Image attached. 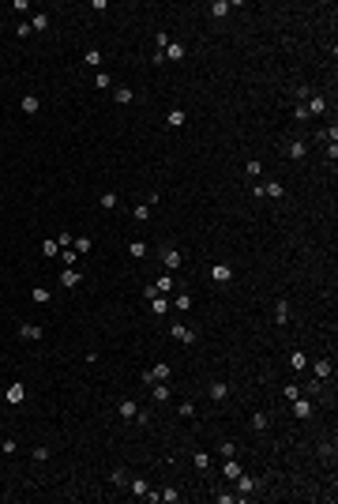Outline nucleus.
Here are the masks:
<instances>
[{"mask_svg":"<svg viewBox=\"0 0 338 504\" xmlns=\"http://www.w3.org/2000/svg\"><path fill=\"white\" fill-rule=\"evenodd\" d=\"M169 376H173V369H169V365H166V361H158V365H154V369H147V373H143V376H139V380H143V384H147V388H151V384H166Z\"/></svg>","mask_w":338,"mask_h":504,"instance_id":"f257e3e1","label":"nucleus"},{"mask_svg":"<svg viewBox=\"0 0 338 504\" xmlns=\"http://www.w3.org/2000/svg\"><path fill=\"white\" fill-rule=\"evenodd\" d=\"M252 196H259V200H267V196L270 200H282V196H286V188H282L278 181H267V185H255L252 188Z\"/></svg>","mask_w":338,"mask_h":504,"instance_id":"f03ea898","label":"nucleus"},{"mask_svg":"<svg viewBox=\"0 0 338 504\" xmlns=\"http://www.w3.org/2000/svg\"><path fill=\"white\" fill-rule=\"evenodd\" d=\"M162 264H166V271L173 275V271H177L180 264H184V256H180L177 248H162Z\"/></svg>","mask_w":338,"mask_h":504,"instance_id":"7ed1b4c3","label":"nucleus"},{"mask_svg":"<svg viewBox=\"0 0 338 504\" xmlns=\"http://www.w3.org/2000/svg\"><path fill=\"white\" fill-rule=\"evenodd\" d=\"M207 392H211L214 403H226V399H229V384H226V380H211V388H207Z\"/></svg>","mask_w":338,"mask_h":504,"instance_id":"20e7f679","label":"nucleus"},{"mask_svg":"<svg viewBox=\"0 0 338 504\" xmlns=\"http://www.w3.org/2000/svg\"><path fill=\"white\" fill-rule=\"evenodd\" d=\"M293 414H297V418H312V414H316V406H312L308 399H304V395H297V399H293Z\"/></svg>","mask_w":338,"mask_h":504,"instance_id":"39448f33","label":"nucleus"},{"mask_svg":"<svg viewBox=\"0 0 338 504\" xmlns=\"http://www.w3.org/2000/svg\"><path fill=\"white\" fill-rule=\"evenodd\" d=\"M237 493H241V497H248V493H255V478H248V474H245V470H241V474H237Z\"/></svg>","mask_w":338,"mask_h":504,"instance_id":"423d86ee","label":"nucleus"},{"mask_svg":"<svg viewBox=\"0 0 338 504\" xmlns=\"http://www.w3.org/2000/svg\"><path fill=\"white\" fill-rule=\"evenodd\" d=\"M173 339L184 342V346H192V342H195V331H192V327H184V324H173Z\"/></svg>","mask_w":338,"mask_h":504,"instance_id":"0eeeda50","label":"nucleus"},{"mask_svg":"<svg viewBox=\"0 0 338 504\" xmlns=\"http://www.w3.org/2000/svg\"><path fill=\"white\" fill-rule=\"evenodd\" d=\"M79 282H83V275H79L76 267H68V271H60V286H68V290H76Z\"/></svg>","mask_w":338,"mask_h":504,"instance_id":"6e6552de","label":"nucleus"},{"mask_svg":"<svg viewBox=\"0 0 338 504\" xmlns=\"http://www.w3.org/2000/svg\"><path fill=\"white\" fill-rule=\"evenodd\" d=\"M19 109H23L26 117H34V113L42 109V98H34V94H26V98H19Z\"/></svg>","mask_w":338,"mask_h":504,"instance_id":"1a4fd4ad","label":"nucleus"},{"mask_svg":"<svg viewBox=\"0 0 338 504\" xmlns=\"http://www.w3.org/2000/svg\"><path fill=\"white\" fill-rule=\"evenodd\" d=\"M304 109H308V117H316V113L327 109V98H323V94H308V105H304Z\"/></svg>","mask_w":338,"mask_h":504,"instance_id":"9d476101","label":"nucleus"},{"mask_svg":"<svg viewBox=\"0 0 338 504\" xmlns=\"http://www.w3.org/2000/svg\"><path fill=\"white\" fill-rule=\"evenodd\" d=\"M211 279L214 282H229V279H233V267H229V264H214L211 267Z\"/></svg>","mask_w":338,"mask_h":504,"instance_id":"9b49d317","label":"nucleus"},{"mask_svg":"<svg viewBox=\"0 0 338 504\" xmlns=\"http://www.w3.org/2000/svg\"><path fill=\"white\" fill-rule=\"evenodd\" d=\"M30 30H49V11H34V15H30Z\"/></svg>","mask_w":338,"mask_h":504,"instance_id":"f8f14e48","label":"nucleus"},{"mask_svg":"<svg viewBox=\"0 0 338 504\" xmlns=\"http://www.w3.org/2000/svg\"><path fill=\"white\" fill-rule=\"evenodd\" d=\"M19 335L30 339V342H38V339H42V327H38V324H19Z\"/></svg>","mask_w":338,"mask_h":504,"instance_id":"ddd939ff","label":"nucleus"},{"mask_svg":"<svg viewBox=\"0 0 338 504\" xmlns=\"http://www.w3.org/2000/svg\"><path fill=\"white\" fill-rule=\"evenodd\" d=\"M312 376H316V380H327V376H331V361H327V358H320V361L312 365Z\"/></svg>","mask_w":338,"mask_h":504,"instance_id":"4468645a","label":"nucleus"},{"mask_svg":"<svg viewBox=\"0 0 338 504\" xmlns=\"http://www.w3.org/2000/svg\"><path fill=\"white\" fill-rule=\"evenodd\" d=\"M128 256H132V260H143V256H147V241H139V237H135L132 245H128Z\"/></svg>","mask_w":338,"mask_h":504,"instance_id":"2eb2a0df","label":"nucleus"},{"mask_svg":"<svg viewBox=\"0 0 338 504\" xmlns=\"http://www.w3.org/2000/svg\"><path fill=\"white\" fill-rule=\"evenodd\" d=\"M222 474H226V478H229V482H233V478H237V474H241V463H237V459H233V455H229V459H226V463H222Z\"/></svg>","mask_w":338,"mask_h":504,"instance_id":"dca6fc26","label":"nucleus"},{"mask_svg":"<svg viewBox=\"0 0 338 504\" xmlns=\"http://www.w3.org/2000/svg\"><path fill=\"white\" fill-rule=\"evenodd\" d=\"M286 320H289V301L282 298L278 305H274V324H286Z\"/></svg>","mask_w":338,"mask_h":504,"instance_id":"f3484780","label":"nucleus"},{"mask_svg":"<svg viewBox=\"0 0 338 504\" xmlns=\"http://www.w3.org/2000/svg\"><path fill=\"white\" fill-rule=\"evenodd\" d=\"M304 151H308V143H304V139H293V143L286 147V154H289V158H304Z\"/></svg>","mask_w":338,"mask_h":504,"instance_id":"a211bd4d","label":"nucleus"},{"mask_svg":"<svg viewBox=\"0 0 338 504\" xmlns=\"http://www.w3.org/2000/svg\"><path fill=\"white\" fill-rule=\"evenodd\" d=\"M30 298H34V305H49V298H53V294L45 290V286H34V290H30Z\"/></svg>","mask_w":338,"mask_h":504,"instance_id":"6ab92c4d","label":"nucleus"},{"mask_svg":"<svg viewBox=\"0 0 338 504\" xmlns=\"http://www.w3.org/2000/svg\"><path fill=\"white\" fill-rule=\"evenodd\" d=\"M139 414V403H132V399H120V418H135Z\"/></svg>","mask_w":338,"mask_h":504,"instance_id":"aec40b11","label":"nucleus"},{"mask_svg":"<svg viewBox=\"0 0 338 504\" xmlns=\"http://www.w3.org/2000/svg\"><path fill=\"white\" fill-rule=\"evenodd\" d=\"M154 290H158V294H169V290H173V275H162V279H154Z\"/></svg>","mask_w":338,"mask_h":504,"instance_id":"412c9836","label":"nucleus"},{"mask_svg":"<svg viewBox=\"0 0 338 504\" xmlns=\"http://www.w3.org/2000/svg\"><path fill=\"white\" fill-rule=\"evenodd\" d=\"M184 53H188V49H184L180 42H169V45H166V57H169V60H180Z\"/></svg>","mask_w":338,"mask_h":504,"instance_id":"4be33fe9","label":"nucleus"},{"mask_svg":"<svg viewBox=\"0 0 338 504\" xmlns=\"http://www.w3.org/2000/svg\"><path fill=\"white\" fill-rule=\"evenodd\" d=\"M83 60L90 64V68H101V60H105V57H101V49H86V53H83Z\"/></svg>","mask_w":338,"mask_h":504,"instance_id":"5701e85b","label":"nucleus"},{"mask_svg":"<svg viewBox=\"0 0 338 504\" xmlns=\"http://www.w3.org/2000/svg\"><path fill=\"white\" fill-rule=\"evenodd\" d=\"M289 365L304 373V369H308V358H304V350H293V354H289Z\"/></svg>","mask_w":338,"mask_h":504,"instance_id":"b1692460","label":"nucleus"},{"mask_svg":"<svg viewBox=\"0 0 338 504\" xmlns=\"http://www.w3.org/2000/svg\"><path fill=\"white\" fill-rule=\"evenodd\" d=\"M166 120L173 124V128H180V124L188 120V113H184V109H169V117H166Z\"/></svg>","mask_w":338,"mask_h":504,"instance_id":"393cba45","label":"nucleus"},{"mask_svg":"<svg viewBox=\"0 0 338 504\" xmlns=\"http://www.w3.org/2000/svg\"><path fill=\"white\" fill-rule=\"evenodd\" d=\"M211 15H214V19L229 15V0H214V4H211Z\"/></svg>","mask_w":338,"mask_h":504,"instance_id":"a878e982","label":"nucleus"},{"mask_svg":"<svg viewBox=\"0 0 338 504\" xmlns=\"http://www.w3.org/2000/svg\"><path fill=\"white\" fill-rule=\"evenodd\" d=\"M192 467H195V470H207V467H211V455H207V452H195V455H192Z\"/></svg>","mask_w":338,"mask_h":504,"instance_id":"bb28decb","label":"nucleus"},{"mask_svg":"<svg viewBox=\"0 0 338 504\" xmlns=\"http://www.w3.org/2000/svg\"><path fill=\"white\" fill-rule=\"evenodd\" d=\"M267 421H270V418H267L263 410H255V414H252V429H255V433H263V429H267Z\"/></svg>","mask_w":338,"mask_h":504,"instance_id":"cd10ccee","label":"nucleus"},{"mask_svg":"<svg viewBox=\"0 0 338 504\" xmlns=\"http://www.w3.org/2000/svg\"><path fill=\"white\" fill-rule=\"evenodd\" d=\"M98 203L105 207V211H113V207H117V192H101V196H98Z\"/></svg>","mask_w":338,"mask_h":504,"instance_id":"c85d7f7f","label":"nucleus"},{"mask_svg":"<svg viewBox=\"0 0 338 504\" xmlns=\"http://www.w3.org/2000/svg\"><path fill=\"white\" fill-rule=\"evenodd\" d=\"M132 98H135V91H132V87H117V102H120V105H128Z\"/></svg>","mask_w":338,"mask_h":504,"instance_id":"c756f323","label":"nucleus"},{"mask_svg":"<svg viewBox=\"0 0 338 504\" xmlns=\"http://www.w3.org/2000/svg\"><path fill=\"white\" fill-rule=\"evenodd\" d=\"M42 256H60V245H57V241H42Z\"/></svg>","mask_w":338,"mask_h":504,"instance_id":"7c9ffc66","label":"nucleus"},{"mask_svg":"<svg viewBox=\"0 0 338 504\" xmlns=\"http://www.w3.org/2000/svg\"><path fill=\"white\" fill-rule=\"evenodd\" d=\"M158 501H166V504H177V501H180V493H177V489H162V493H158Z\"/></svg>","mask_w":338,"mask_h":504,"instance_id":"2f4dec72","label":"nucleus"},{"mask_svg":"<svg viewBox=\"0 0 338 504\" xmlns=\"http://www.w3.org/2000/svg\"><path fill=\"white\" fill-rule=\"evenodd\" d=\"M173 305H177L180 312H188V308H192V298H188V294H177V298H173Z\"/></svg>","mask_w":338,"mask_h":504,"instance_id":"473e14b6","label":"nucleus"},{"mask_svg":"<svg viewBox=\"0 0 338 504\" xmlns=\"http://www.w3.org/2000/svg\"><path fill=\"white\" fill-rule=\"evenodd\" d=\"M151 305H154V312H158V316H162V312H166V308H169V301L162 298V294H154V298H151Z\"/></svg>","mask_w":338,"mask_h":504,"instance_id":"72a5a7b5","label":"nucleus"},{"mask_svg":"<svg viewBox=\"0 0 338 504\" xmlns=\"http://www.w3.org/2000/svg\"><path fill=\"white\" fill-rule=\"evenodd\" d=\"M218 452H222V459H229V455H237V444H233V440H222Z\"/></svg>","mask_w":338,"mask_h":504,"instance_id":"f704fd0d","label":"nucleus"},{"mask_svg":"<svg viewBox=\"0 0 338 504\" xmlns=\"http://www.w3.org/2000/svg\"><path fill=\"white\" fill-rule=\"evenodd\" d=\"M60 260H64V264L72 267V264H76V260H79V252H76V248H60Z\"/></svg>","mask_w":338,"mask_h":504,"instance_id":"c9c22d12","label":"nucleus"},{"mask_svg":"<svg viewBox=\"0 0 338 504\" xmlns=\"http://www.w3.org/2000/svg\"><path fill=\"white\" fill-rule=\"evenodd\" d=\"M109 478H113V486H128V470H124V467H120V470H113Z\"/></svg>","mask_w":338,"mask_h":504,"instance_id":"e433bc0d","label":"nucleus"},{"mask_svg":"<svg viewBox=\"0 0 338 504\" xmlns=\"http://www.w3.org/2000/svg\"><path fill=\"white\" fill-rule=\"evenodd\" d=\"M94 83L105 91V87H113V76H109V72H98V76H94Z\"/></svg>","mask_w":338,"mask_h":504,"instance_id":"4c0bfd02","label":"nucleus"},{"mask_svg":"<svg viewBox=\"0 0 338 504\" xmlns=\"http://www.w3.org/2000/svg\"><path fill=\"white\" fill-rule=\"evenodd\" d=\"M154 45H158V53H166V45H169V34H166V30H158V34H154Z\"/></svg>","mask_w":338,"mask_h":504,"instance_id":"58836bf2","label":"nucleus"},{"mask_svg":"<svg viewBox=\"0 0 338 504\" xmlns=\"http://www.w3.org/2000/svg\"><path fill=\"white\" fill-rule=\"evenodd\" d=\"M19 399H23V384H11L8 388V403H19Z\"/></svg>","mask_w":338,"mask_h":504,"instance_id":"ea45409f","label":"nucleus"},{"mask_svg":"<svg viewBox=\"0 0 338 504\" xmlns=\"http://www.w3.org/2000/svg\"><path fill=\"white\" fill-rule=\"evenodd\" d=\"M72 248H76V252H90V237H76V245H72Z\"/></svg>","mask_w":338,"mask_h":504,"instance_id":"a19ab883","label":"nucleus"},{"mask_svg":"<svg viewBox=\"0 0 338 504\" xmlns=\"http://www.w3.org/2000/svg\"><path fill=\"white\" fill-rule=\"evenodd\" d=\"M154 399L166 403V399H169V388H166V384H154Z\"/></svg>","mask_w":338,"mask_h":504,"instance_id":"79ce46f5","label":"nucleus"},{"mask_svg":"<svg viewBox=\"0 0 338 504\" xmlns=\"http://www.w3.org/2000/svg\"><path fill=\"white\" fill-rule=\"evenodd\" d=\"M45 459H49V448H45V444L34 448V463H45Z\"/></svg>","mask_w":338,"mask_h":504,"instance_id":"37998d69","label":"nucleus"},{"mask_svg":"<svg viewBox=\"0 0 338 504\" xmlns=\"http://www.w3.org/2000/svg\"><path fill=\"white\" fill-rule=\"evenodd\" d=\"M57 245H60V248H72V245H76V237H72V233L64 230V233H60V241H57Z\"/></svg>","mask_w":338,"mask_h":504,"instance_id":"c03bdc74","label":"nucleus"},{"mask_svg":"<svg viewBox=\"0 0 338 504\" xmlns=\"http://www.w3.org/2000/svg\"><path fill=\"white\" fill-rule=\"evenodd\" d=\"M0 452H4V455H15L19 444H15V440H4V444H0Z\"/></svg>","mask_w":338,"mask_h":504,"instance_id":"a18cd8bd","label":"nucleus"},{"mask_svg":"<svg viewBox=\"0 0 338 504\" xmlns=\"http://www.w3.org/2000/svg\"><path fill=\"white\" fill-rule=\"evenodd\" d=\"M135 218H139V222H143V218H151V207L139 203V207H135Z\"/></svg>","mask_w":338,"mask_h":504,"instance_id":"49530a36","label":"nucleus"},{"mask_svg":"<svg viewBox=\"0 0 338 504\" xmlns=\"http://www.w3.org/2000/svg\"><path fill=\"white\" fill-rule=\"evenodd\" d=\"M297 395H301V388H297V384H286V399H289V403H293V399H297Z\"/></svg>","mask_w":338,"mask_h":504,"instance_id":"de8ad7c7","label":"nucleus"}]
</instances>
